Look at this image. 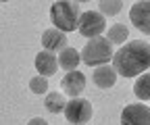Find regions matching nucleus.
Masks as SVG:
<instances>
[{
	"label": "nucleus",
	"mask_w": 150,
	"mask_h": 125,
	"mask_svg": "<svg viewBox=\"0 0 150 125\" xmlns=\"http://www.w3.org/2000/svg\"><path fill=\"white\" fill-rule=\"evenodd\" d=\"M112 67L123 77H140L150 69V44L142 40L127 42L121 46L115 56H112Z\"/></svg>",
	"instance_id": "1"
},
{
	"label": "nucleus",
	"mask_w": 150,
	"mask_h": 125,
	"mask_svg": "<svg viewBox=\"0 0 150 125\" xmlns=\"http://www.w3.org/2000/svg\"><path fill=\"white\" fill-rule=\"evenodd\" d=\"M81 11L77 2H69V0H59L52 2L50 6V21L56 29L61 31H75V27L79 29V19H81Z\"/></svg>",
	"instance_id": "2"
},
{
	"label": "nucleus",
	"mask_w": 150,
	"mask_h": 125,
	"mask_svg": "<svg viewBox=\"0 0 150 125\" xmlns=\"http://www.w3.org/2000/svg\"><path fill=\"white\" fill-rule=\"evenodd\" d=\"M115 56V50L112 44L108 42V38H94L90 40L83 50H81V61L88 67H100V65H108V61H112Z\"/></svg>",
	"instance_id": "3"
},
{
	"label": "nucleus",
	"mask_w": 150,
	"mask_h": 125,
	"mask_svg": "<svg viewBox=\"0 0 150 125\" xmlns=\"http://www.w3.org/2000/svg\"><path fill=\"white\" fill-rule=\"evenodd\" d=\"M94 109H92V102L86 98H71L67 102V109H65V117L69 123L73 125H83L92 119Z\"/></svg>",
	"instance_id": "4"
},
{
	"label": "nucleus",
	"mask_w": 150,
	"mask_h": 125,
	"mask_svg": "<svg viewBox=\"0 0 150 125\" xmlns=\"http://www.w3.org/2000/svg\"><path fill=\"white\" fill-rule=\"evenodd\" d=\"M106 29V19L104 15L98 11H88L81 15L79 19V33L86 35V38L94 40V38H100V33Z\"/></svg>",
	"instance_id": "5"
},
{
	"label": "nucleus",
	"mask_w": 150,
	"mask_h": 125,
	"mask_svg": "<svg viewBox=\"0 0 150 125\" xmlns=\"http://www.w3.org/2000/svg\"><path fill=\"white\" fill-rule=\"evenodd\" d=\"M121 125H150V106L144 102L125 104L121 111Z\"/></svg>",
	"instance_id": "6"
},
{
	"label": "nucleus",
	"mask_w": 150,
	"mask_h": 125,
	"mask_svg": "<svg viewBox=\"0 0 150 125\" xmlns=\"http://www.w3.org/2000/svg\"><path fill=\"white\" fill-rule=\"evenodd\" d=\"M129 21L136 29H140L142 33L150 35V0H142L136 2L129 8Z\"/></svg>",
	"instance_id": "7"
},
{
	"label": "nucleus",
	"mask_w": 150,
	"mask_h": 125,
	"mask_svg": "<svg viewBox=\"0 0 150 125\" xmlns=\"http://www.w3.org/2000/svg\"><path fill=\"white\" fill-rule=\"evenodd\" d=\"M67 42H69L67 40V33L61 31V29H56V27H50V29H46L42 33V46L48 52H59V54H61L65 48H69Z\"/></svg>",
	"instance_id": "8"
},
{
	"label": "nucleus",
	"mask_w": 150,
	"mask_h": 125,
	"mask_svg": "<svg viewBox=\"0 0 150 125\" xmlns=\"http://www.w3.org/2000/svg\"><path fill=\"white\" fill-rule=\"evenodd\" d=\"M63 92L71 98H79V94L86 90V75L81 71H69L61 81Z\"/></svg>",
	"instance_id": "9"
},
{
	"label": "nucleus",
	"mask_w": 150,
	"mask_h": 125,
	"mask_svg": "<svg viewBox=\"0 0 150 125\" xmlns=\"http://www.w3.org/2000/svg\"><path fill=\"white\" fill-rule=\"evenodd\" d=\"M56 69H59V56L54 52H48V50H42L35 54V71L40 75L48 77V75H54Z\"/></svg>",
	"instance_id": "10"
},
{
	"label": "nucleus",
	"mask_w": 150,
	"mask_h": 125,
	"mask_svg": "<svg viewBox=\"0 0 150 125\" xmlns=\"http://www.w3.org/2000/svg\"><path fill=\"white\" fill-rule=\"evenodd\" d=\"M117 69L112 67V65H100L94 69V83H96L100 90H108V88H112L117 83Z\"/></svg>",
	"instance_id": "11"
},
{
	"label": "nucleus",
	"mask_w": 150,
	"mask_h": 125,
	"mask_svg": "<svg viewBox=\"0 0 150 125\" xmlns=\"http://www.w3.org/2000/svg\"><path fill=\"white\" fill-rule=\"evenodd\" d=\"M81 63V52H77L75 48H65L59 54V67H63L67 73L69 71H77V65Z\"/></svg>",
	"instance_id": "12"
},
{
	"label": "nucleus",
	"mask_w": 150,
	"mask_h": 125,
	"mask_svg": "<svg viewBox=\"0 0 150 125\" xmlns=\"http://www.w3.org/2000/svg\"><path fill=\"white\" fill-rule=\"evenodd\" d=\"M44 106H46V111L48 113H65V109H67V100H65V96L61 94V92H50V94H46V98H44Z\"/></svg>",
	"instance_id": "13"
},
{
	"label": "nucleus",
	"mask_w": 150,
	"mask_h": 125,
	"mask_svg": "<svg viewBox=\"0 0 150 125\" xmlns=\"http://www.w3.org/2000/svg\"><path fill=\"white\" fill-rule=\"evenodd\" d=\"M134 94L140 102H146L150 100V73H144L136 79L134 83Z\"/></svg>",
	"instance_id": "14"
},
{
	"label": "nucleus",
	"mask_w": 150,
	"mask_h": 125,
	"mask_svg": "<svg viewBox=\"0 0 150 125\" xmlns=\"http://www.w3.org/2000/svg\"><path fill=\"white\" fill-rule=\"evenodd\" d=\"M129 38V29L125 27V23H115V25H110V29H108V42L110 44H121V46H125L127 40Z\"/></svg>",
	"instance_id": "15"
},
{
	"label": "nucleus",
	"mask_w": 150,
	"mask_h": 125,
	"mask_svg": "<svg viewBox=\"0 0 150 125\" xmlns=\"http://www.w3.org/2000/svg\"><path fill=\"white\" fill-rule=\"evenodd\" d=\"M98 8L104 17H112V15H119L121 8H123V2L121 0H102L98 2Z\"/></svg>",
	"instance_id": "16"
},
{
	"label": "nucleus",
	"mask_w": 150,
	"mask_h": 125,
	"mask_svg": "<svg viewBox=\"0 0 150 125\" xmlns=\"http://www.w3.org/2000/svg\"><path fill=\"white\" fill-rule=\"evenodd\" d=\"M29 90L33 94H46L48 92V77L44 75H35L29 79Z\"/></svg>",
	"instance_id": "17"
},
{
	"label": "nucleus",
	"mask_w": 150,
	"mask_h": 125,
	"mask_svg": "<svg viewBox=\"0 0 150 125\" xmlns=\"http://www.w3.org/2000/svg\"><path fill=\"white\" fill-rule=\"evenodd\" d=\"M27 125H48V123H46L42 117H33V119H29V121H27Z\"/></svg>",
	"instance_id": "18"
}]
</instances>
